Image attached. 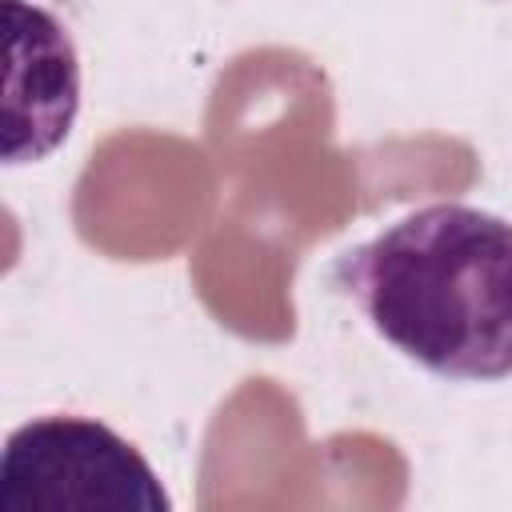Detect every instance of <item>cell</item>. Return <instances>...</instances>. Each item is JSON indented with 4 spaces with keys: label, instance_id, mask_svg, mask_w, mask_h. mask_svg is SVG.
Instances as JSON below:
<instances>
[{
    "label": "cell",
    "instance_id": "obj_1",
    "mask_svg": "<svg viewBox=\"0 0 512 512\" xmlns=\"http://www.w3.org/2000/svg\"><path fill=\"white\" fill-rule=\"evenodd\" d=\"M332 284L420 368L512 376V220L456 200L424 204L348 248Z\"/></svg>",
    "mask_w": 512,
    "mask_h": 512
},
{
    "label": "cell",
    "instance_id": "obj_2",
    "mask_svg": "<svg viewBox=\"0 0 512 512\" xmlns=\"http://www.w3.org/2000/svg\"><path fill=\"white\" fill-rule=\"evenodd\" d=\"M152 464L100 420L36 416L0 460V512H168Z\"/></svg>",
    "mask_w": 512,
    "mask_h": 512
},
{
    "label": "cell",
    "instance_id": "obj_3",
    "mask_svg": "<svg viewBox=\"0 0 512 512\" xmlns=\"http://www.w3.org/2000/svg\"><path fill=\"white\" fill-rule=\"evenodd\" d=\"M4 16H8V28L20 32L24 44L32 48L28 56L32 116L16 136H8V164H20V160H40L68 136L80 104V68H76V48L68 32L44 8H28L24 0H4Z\"/></svg>",
    "mask_w": 512,
    "mask_h": 512
}]
</instances>
